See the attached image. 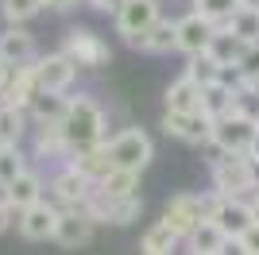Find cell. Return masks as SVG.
Wrapping results in <instances>:
<instances>
[{"label":"cell","instance_id":"cell-1","mask_svg":"<svg viewBox=\"0 0 259 255\" xmlns=\"http://www.w3.org/2000/svg\"><path fill=\"white\" fill-rule=\"evenodd\" d=\"M255 136H259V116L248 112V108H240V112H228L225 120H213V143L209 147L217 155H251L255 147Z\"/></svg>","mask_w":259,"mask_h":255},{"label":"cell","instance_id":"cell-2","mask_svg":"<svg viewBox=\"0 0 259 255\" xmlns=\"http://www.w3.org/2000/svg\"><path fill=\"white\" fill-rule=\"evenodd\" d=\"M62 132L74 151L101 147L105 143V112H101V105L89 101V97H70V112H66Z\"/></svg>","mask_w":259,"mask_h":255},{"label":"cell","instance_id":"cell-3","mask_svg":"<svg viewBox=\"0 0 259 255\" xmlns=\"http://www.w3.org/2000/svg\"><path fill=\"white\" fill-rule=\"evenodd\" d=\"M108 159L116 170H128V174H140L147 162L155 159V143L143 128H124L108 139Z\"/></svg>","mask_w":259,"mask_h":255},{"label":"cell","instance_id":"cell-4","mask_svg":"<svg viewBox=\"0 0 259 255\" xmlns=\"http://www.w3.org/2000/svg\"><path fill=\"white\" fill-rule=\"evenodd\" d=\"M93 193H97V186H93L89 178H81L74 166H58L51 178H47V201H54L62 212L85 209Z\"/></svg>","mask_w":259,"mask_h":255},{"label":"cell","instance_id":"cell-5","mask_svg":"<svg viewBox=\"0 0 259 255\" xmlns=\"http://www.w3.org/2000/svg\"><path fill=\"white\" fill-rule=\"evenodd\" d=\"M213 170V193L221 197H232V201H244V193H255L251 186V174H248V155L236 159V155H217L209 162Z\"/></svg>","mask_w":259,"mask_h":255},{"label":"cell","instance_id":"cell-6","mask_svg":"<svg viewBox=\"0 0 259 255\" xmlns=\"http://www.w3.org/2000/svg\"><path fill=\"white\" fill-rule=\"evenodd\" d=\"M62 54L74 66H89V70L108 66V58H112L108 42L101 39V35H93L89 27H70V31H66V42H62Z\"/></svg>","mask_w":259,"mask_h":255},{"label":"cell","instance_id":"cell-7","mask_svg":"<svg viewBox=\"0 0 259 255\" xmlns=\"http://www.w3.org/2000/svg\"><path fill=\"white\" fill-rule=\"evenodd\" d=\"M159 0H128L116 16V35H124L128 47H140L143 35L151 31L155 23H159Z\"/></svg>","mask_w":259,"mask_h":255},{"label":"cell","instance_id":"cell-8","mask_svg":"<svg viewBox=\"0 0 259 255\" xmlns=\"http://www.w3.org/2000/svg\"><path fill=\"white\" fill-rule=\"evenodd\" d=\"M162 132L174 139H182L190 147H209L213 143V120L205 112H194V116H178V112H162Z\"/></svg>","mask_w":259,"mask_h":255},{"label":"cell","instance_id":"cell-9","mask_svg":"<svg viewBox=\"0 0 259 255\" xmlns=\"http://www.w3.org/2000/svg\"><path fill=\"white\" fill-rule=\"evenodd\" d=\"M58 221H62V209H58L54 201H47V197H43L39 205H31V209H23L20 217H16L23 240H54Z\"/></svg>","mask_w":259,"mask_h":255},{"label":"cell","instance_id":"cell-10","mask_svg":"<svg viewBox=\"0 0 259 255\" xmlns=\"http://www.w3.org/2000/svg\"><path fill=\"white\" fill-rule=\"evenodd\" d=\"M77 77V66L66 58L62 51L58 54H43L35 62V81H39V93H66Z\"/></svg>","mask_w":259,"mask_h":255},{"label":"cell","instance_id":"cell-11","mask_svg":"<svg viewBox=\"0 0 259 255\" xmlns=\"http://www.w3.org/2000/svg\"><path fill=\"white\" fill-rule=\"evenodd\" d=\"M43 197H47V182H43V174H39V170H31V166H27V170L20 174V178H16V182L8 186V190L0 193V201L8 205V209L16 212V217H20L23 209L39 205Z\"/></svg>","mask_w":259,"mask_h":255},{"label":"cell","instance_id":"cell-12","mask_svg":"<svg viewBox=\"0 0 259 255\" xmlns=\"http://www.w3.org/2000/svg\"><path fill=\"white\" fill-rule=\"evenodd\" d=\"M178 23V51L186 54V58H197V54H209V42H213L217 27L209 20H201L197 12H186Z\"/></svg>","mask_w":259,"mask_h":255},{"label":"cell","instance_id":"cell-13","mask_svg":"<svg viewBox=\"0 0 259 255\" xmlns=\"http://www.w3.org/2000/svg\"><path fill=\"white\" fill-rule=\"evenodd\" d=\"M39 97V81H35V62L31 66H16L4 77V105L8 108H31V101Z\"/></svg>","mask_w":259,"mask_h":255},{"label":"cell","instance_id":"cell-14","mask_svg":"<svg viewBox=\"0 0 259 255\" xmlns=\"http://www.w3.org/2000/svg\"><path fill=\"white\" fill-rule=\"evenodd\" d=\"M0 58L16 70V66H31L39 62V54H35V35L27 27H4L0 31Z\"/></svg>","mask_w":259,"mask_h":255},{"label":"cell","instance_id":"cell-15","mask_svg":"<svg viewBox=\"0 0 259 255\" xmlns=\"http://www.w3.org/2000/svg\"><path fill=\"white\" fill-rule=\"evenodd\" d=\"M240 108H244V101H240L236 85L228 81V77L201 89V112H205L209 120H225L228 112H240Z\"/></svg>","mask_w":259,"mask_h":255},{"label":"cell","instance_id":"cell-16","mask_svg":"<svg viewBox=\"0 0 259 255\" xmlns=\"http://www.w3.org/2000/svg\"><path fill=\"white\" fill-rule=\"evenodd\" d=\"M66 166H74L81 178H89L93 186H101V182L112 174V159H108V143H101V147H85V151H74L70 155V162Z\"/></svg>","mask_w":259,"mask_h":255},{"label":"cell","instance_id":"cell-17","mask_svg":"<svg viewBox=\"0 0 259 255\" xmlns=\"http://www.w3.org/2000/svg\"><path fill=\"white\" fill-rule=\"evenodd\" d=\"M217 228L228 236V240H240V236L248 232L251 224V209H248V201H232V197H221V209H217Z\"/></svg>","mask_w":259,"mask_h":255},{"label":"cell","instance_id":"cell-18","mask_svg":"<svg viewBox=\"0 0 259 255\" xmlns=\"http://www.w3.org/2000/svg\"><path fill=\"white\" fill-rule=\"evenodd\" d=\"M166 112H178V116H194V112H201V85H194L190 77H178V81L166 85Z\"/></svg>","mask_w":259,"mask_h":255},{"label":"cell","instance_id":"cell-19","mask_svg":"<svg viewBox=\"0 0 259 255\" xmlns=\"http://www.w3.org/2000/svg\"><path fill=\"white\" fill-rule=\"evenodd\" d=\"M74 155L70 139H66L62 124H47V128H35V159H58L66 166Z\"/></svg>","mask_w":259,"mask_h":255},{"label":"cell","instance_id":"cell-20","mask_svg":"<svg viewBox=\"0 0 259 255\" xmlns=\"http://www.w3.org/2000/svg\"><path fill=\"white\" fill-rule=\"evenodd\" d=\"M93 228L97 224L89 221L81 209H70V212H62V221H58V232H54V240L62 247H85L89 240H93Z\"/></svg>","mask_w":259,"mask_h":255},{"label":"cell","instance_id":"cell-21","mask_svg":"<svg viewBox=\"0 0 259 255\" xmlns=\"http://www.w3.org/2000/svg\"><path fill=\"white\" fill-rule=\"evenodd\" d=\"M66 112H70V97L66 93H39L27 108V116L35 120V128L47 124H66Z\"/></svg>","mask_w":259,"mask_h":255},{"label":"cell","instance_id":"cell-22","mask_svg":"<svg viewBox=\"0 0 259 255\" xmlns=\"http://www.w3.org/2000/svg\"><path fill=\"white\" fill-rule=\"evenodd\" d=\"M244 51H248V42L244 39H236V35L228 31H217L213 35V42H209V58H213L217 66H221V70H232V74H236V66H240V58H244Z\"/></svg>","mask_w":259,"mask_h":255},{"label":"cell","instance_id":"cell-23","mask_svg":"<svg viewBox=\"0 0 259 255\" xmlns=\"http://www.w3.org/2000/svg\"><path fill=\"white\" fill-rule=\"evenodd\" d=\"M225 240H228V236L217 228V221H201L194 232H190L186 244H190V255H221Z\"/></svg>","mask_w":259,"mask_h":255},{"label":"cell","instance_id":"cell-24","mask_svg":"<svg viewBox=\"0 0 259 255\" xmlns=\"http://www.w3.org/2000/svg\"><path fill=\"white\" fill-rule=\"evenodd\" d=\"M108 201H128V197H140V174H128V170H112L105 182L97 186Z\"/></svg>","mask_w":259,"mask_h":255},{"label":"cell","instance_id":"cell-25","mask_svg":"<svg viewBox=\"0 0 259 255\" xmlns=\"http://www.w3.org/2000/svg\"><path fill=\"white\" fill-rule=\"evenodd\" d=\"M190 12H197L201 20H209L217 31H225L228 20L240 12V0H194V8H190Z\"/></svg>","mask_w":259,"mask_h":255},{"label":"cell","instance_id":"cell-26","mask_svg":"<svg viewBox=\"0 0 259 255\" xmlns=\"http://www.w3.org/2000/svg\"><path fill=\"white\" fill-rule=\"evenodd\" d=\"M27 112L23 108H0V147H20L23 132H27Z\"/></svg>","mask_w":259,"mask_h":255},{"label":"cell","instance_id":"cell-27","mask_svg":"<svg viewBox=\"0 0 259 255\" xmlns=\"http://www.w3.org/2000/svg\"><path fill=\"white\" fill-rule=\"evenodd\" d=\"M143 51H151V54H166V51H178V23L174 20H159L151 27V31L143 35L140 42Z\"/></svg>","mask_w":259,"mask_h":255},{"label":"cell","instance_id":"cell-28","mask_svg":"<svg viewBox=\"0 0 259 255\" xmlns=\"http://www.w3.org/2000/svg\"><path fill=\"white\" fill-rule=\"evenodd\" d=\"M186 77H190V81L194 85H201V89H205V85H213V81H225V70H221V66L213 62V58H209V54H197V58H186V70H182Z\"/></svg>","mask_w":259,"mask_h":255},{"label":"cell","instance_id":"cell-29","mask_svg":"<svg viewBox=\"0 0 259 255\" xmlns=\"http://www.w3.org/2000/svg\"><path fill=\"white\" fill-rule=\"evenodd\" d=\"M228 31L236 35V39H244L251 47V42H259V8H240L232 20H228Z\"/></svg>","mask_w":259,"mask_h":255},{"label":"cell","instance_id":"cell-30","mask_svg":"<svg viewBox=\"0 0 259 255\" xmlns=\"http://www.w3.org/2000/svg\"><path fill=\"white\" fill-rule=\"evenodd\" d=\"M23 170H27V159L20 147H0V190H8Z\"/></svg>","mask_w":259,"mask_h":255},{"label":"cell","instance_id":"cell-31","mask_svg":"<svg viewBox=\"0 0 259 255\" xmlns=\"http://www.w3.org/2000/svg\"><path fill=\"white\" fill-rule=\"evenodd\" d=\"M39 8H43V0H0V12H4L8 27H23Z\"/></svg>","mask_w":259,"mask_h":255},{"label":"cell","instance_id":"cell-32","mask_svg":"<svg viewBox=\"0 0 259 255\" xmlns=\"http://www.w3.org/2000/svg\"><path fill=\"white\" fill-rule=\"evenodd\" d=\"M174 244H178V236L159 221V224H151V228L143 232V247H140V251H166V255H170Z\"/></svg>","mask_w":259,"mask_h":255},{"label":"cell","instance_id":"cell-33","mask_svg":"<svg viewBox=\"0 0 259 255\" xmlns=\"http://www.w3.org/2000/svg\"><path fill=\"white\" fill-rule=\"evenodd\" d=\"M143 212V197H128V201H112V212H108V224H132L140 221Z\"/></svg>","mask_w":259,"mask_h":255},{"label":"cell","instance_id":"cell-34","mask_svg":"<svg viewBox=\"0 0 259 255\" xmlns=\"http://www.w3.org/2000/svg\"><path fill=\"white\" fill-rule=\"evenodd\" d=\"M236 74L259 85V42H251L248 51H244V58H240V66H236Z\"/></svg>","mask_w":259,"mask_h":255},{"label":"cell","instance_id":"cell-35","mask_svg":"<svg viewBox=\"0 0 259 255\" xmlns=\"http://www.w3.org/2000/svg\"><path fill=\"white\" fill-rule=\"evenodd\" d=\"M93 12H108V16H120V8L128 4V0H85Z\"/></svg>","mask_w":259,"mask_h":255},{"label":"cell","instance_id":"cell-36","mask_svg":"<svg viewBox=\"0 0 259 255\" xmlns=\"http://www.w3.org/2000/svg\"><path fill=\"white\" fill-rule=\"evenodd\" d=\"M240 240H244V247H248L251 255H259V224H251V228L240 236Z\"/></svg>","mask_w":259,"mask_h":255},{"label":"cell","instance_id":"cell-37","mask_svg":"<svg viewBox=\"0 0 259 255\" xmlns=\"http://www.w3.org/2000/svg\"><path fill=\"white\" fill-rule=\"evenodd\" d=\"M221 255H251L248 247H244V240H225V247H221Z\"/></svg>","mask_w":259,"mask_h":255},{"label":"cell","instance_id":"cell-38","mask_svg":"<svg viewBox=\"0 0 259 255\" xmlns=\"http://www.w3.org/2000/svg\"><path fill=\"white\" fill-rule=\"evenodd\" d=\"M12 221H16V212H12L8 205H4V201H0V236H4V232L12 228Z\"/></svg>","mask_w":259,"mask_h":255},{"label":"cell","instance_id":"cell-39","mask_svg":"<svg viewBox=\"0 0 259 255\" xmlns=\"http://www.w3.org/2000/svg\"><path fill=\"white\" fill-rule=\"evenodd\" d=\"M248 174H251V186L259 190V159L255 155H248Z\"/></svg>","mask_w":259,"mask_h":255},{"label":"cell","instance_id":"cell-40","mask_svg":"<svg viewBox=\"0 0 259 255\" xmlns=\"http://www.w3.org/2000/svg\"><path fill=\"white\" fill-rule=\"evenodd\" d=\"M81 0H43V8H74Z\"/></svg>","mask_w":259,"mask_h":255},{"label":"cell","instance_id":"cell-41","mask_svg":"<svg viewBox=\"0 0 259 255\" xmlns=\"http://www.w3.org/2000/svg\"><path fill=\"white\" fill-rule=\"evenodd\" d=\"M248 209H251V221L259 224V190H255V193H251V197H248Z\"/></svg>","mask_w":259,"mask_h":255},{"label":"cell","instance_id":"cell-42","mask_svg":"<svg viewBox=\"0 0 259 255\" xmlns=\"http://www.w3.org/2000/svg\"><path fill=\"white\" fill-rule=\"evenodd\" d=\"M8 70H12V66L4 62V58H0V85H4V77H8Z\"/></svg>","mask_w":259,"mask_h":255},{"label":"cell","instance_id":"cell-43","mask_svg":"<svg viewBox=\"0 0 259 255\" xmlns=\"http://www.w3.org/2000/svg\"><path fill=\"white\" fill-rule=\"evenodd\" d=\"M240 8H259V0H240Z\"/></svg>","mask_w":259,"mask_h":255},{"label":"cell","instance_id":"cell-44","mask_svg":"<svg viewBox=\"0 0 259 255\" xmlns=\"http://www.w3.org/2000/svg\"><path fill=\"white\" fill-rule=\"evenodd\" d=\"M251 155H255V159H259V136H255V147H251Z\"/></svg>","mask_w":259,"mask_h":255},{"label":"cell","instance_id":"cell-45","mask_svg":"<svg viewBox=\"0 0 259 255\" xmlns=\"http://www.w3.org/2000/svg\"><path fill=\"white\" fill-rule=\"evenodd\" d=\"M140 255H166V251H140Z\"/></svg>","mask_w":259,"mask_h":255}]
</instances>
